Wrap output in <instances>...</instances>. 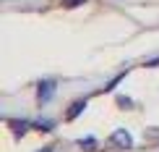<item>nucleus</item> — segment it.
<instances>
[{
    "mask_svg": "<svg viewBox=\"0 0 159 152\" xmlns=\"http://www.w3.org/2000/svg\"><path fill=\"white\" fill-rule=\"evenodd\" d=\"M11 131H13L16 136H21V134L29 131V123H26V121H11Z\"/></svg>",
    "mask_w": 159,
    "mask_h": 152,
    "instance_id": "20e7f679",
    "label": "nucleus"
},
{
    "mask_svg": "<svg viewBox=\"0 0 159 152\" xmlns=\"http://www.w3.org/2000/svg\"><path fill=\"white\" fill-rule=\"evenodd\" d=\"M123 79H125V74H120V76H115V79H112V81H107V87H104V89H115L117 84L123 81Z\"/></svg>",
    "mask_w": 159,
    "mask_h": 152,
    "instance_id": "423d86ee",
    "label": "nucleus"
},
{
    "mask_svg": "<svg viewBox=\"0 0 159 152\" xmlns=\"http://www.w3.org/2000/svg\"><path fill=\"white\" fill-rule=\"evenodd\" d=\"M39 152H52V150H50V147H47V150H39Z\"/></svg>",
    "mask_w": 159,
    "mask_h": 152,
    "instance_id": "9b49d317",
    "label": "nucleus"
},
{
    "mask_svg": "<svg viewBox=\"0 0 159 152\" xmlns=\"http://www.w3.org/2000/svg\"><path fill=\"white\" fill-rule=\"evenodd\" d=\"M146 66H159V58H157V61H149Z\"/></svg>",
    "mask_w": 159,
    "mask_h": 152,
    "instance_id": "9d476101",
    "label": "nucleus"
},
{
    "mask_svg": "<svg viewBox=\"0 0 159 152\" xmlns=\"http://www.w3.org/2000/svg\"><path fill=\"white\" fill-rule=\"evenodd\" d=\"M117 105L120 108H133V100L130 97H117Z\"/></svg>",
    "mask_w": 159,
    "mask_h": 152,
    "instance_id": "0eeeda50",
    "label": "nucleus"
},
{
    "mask_svg": "<svg viewBox=\"0 0 159 152\" xmlns=\"http://www.w3.org/2000/svg\"><path fill=\"white\" fill-rule=\"evenodd\" d=\"M110 139H112L115 147H133V136H130V131H125V129H117Z\"/></svg>",
    "mask_w": 159,
    "mask_h": 152,
    "instance_id": "f03ea898",
    "label": "nucleus"
},
{
    "mask_svg": "<svg viewBox=\"0 0 159 152\" xmlns=\"http://www.w3.org/2000/svg\"><path fill=\"white\" fill-rule=\"evenodd\" d=\"M94 136H84V139H78V147H84V150H94Z\"/></svg>",
    "mask_w": 159,
    "mask_h": 152,
    "instance_id": "39448f33",
    "label": "nucleus"
},
{
    "mask_svg": "<svg viewBox=\"0 0 159 152\" xmlns=\"http://www.w3.org/2000/svg\"><path fill=\"white\" fill-rule=\"evenodd\" d=\"M55 79H47V81H42L39 84V89H37V100H39V105H44V102H50L52 100V92H55Z\"/></svg>",
    "mask_w": 159,
    "mask_h": 152,
    "instance_id": "f257e3e1",
    "label": "nucleus"
},
{
    "mask_svg": "<svg viewBox=\"0 0 159 152\" xmlns=\"http://www.w3.org/2000/svg\"><path fill=\"white\" fill-rule=\"evenodd\" d=\"M78 3H84V0H65V5H68V8H73V5H78Z\"/></svg>",
    "mask_w": 159,
    "mask_h": 152,
    "instance_id": "1a4fd4ad",
    "label": "nucleus"
},
{
    "mask_svg": "<svg viewBox=\"0 0 159 152\" xmlns=\"http://www.w3.org/2000/svg\"><path fill=\"white\" fill-rule=\"evenodd\" d=\"M84 110H86V97H81L78 102H73V105L68 108V121H73V118H78V115L84 113Z\"/></svg>",
    "mask_w": 159,
    "mask_h": 152,
    "instance_id": "7ed1b4c3",
    "label": "nucleus"
},
{
    "mask_svg": "<svg viewBox=\"0 0 159 152\" xmlns=\"http://www.w3.org/2000/svg\"><path fill=\"white\" fill-rule=\"evenodd\" d=\"M34 126H37V129H42V131H44V129L50 131V129H52V121H39V123H34Z\"/></svg>",
    "mask_w": 159,
    "mask_h": 152,
    "instance_id": "6e6552de",
    "label": "nucleus"
}]
</instances>
